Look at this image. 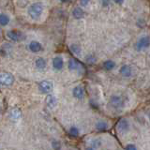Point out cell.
Here are the masks:
<instances>
[{"label":"cell","mask_w":150,"mask_h":150,"mask_svg":"<svg viewBox=\"0 0 150 150\" xmlns=\"http://www.w3.org/2000/svg\"><path fill=\"white\" fill-rule=\"evenodd\" d=\"M36 67L40 69H43L46 67V61L44 58L42 57H39L36 59Z\"/></svg>","instance_id":"obj_15"},{"label":"cell","mask_w":150,"mask_h":150,"mask_svg":"<svg viewBox=\"0 0 150 150\" xmlns=\"http://www.w3.org/2000/svg\"><path fill=\"white\" fill-rule=\"evenodd\" d=\"M149 119H150V114H149Z\"/></svg>","instance_id":"obj_29"},{"label":"cell","mask_w":150,"mask_h":150,"mask_svg":"<svg viewBox=\"0 0 150 150\" xmlns=\"http://www.w3.org/2000/svg\"><path fill=\"white\" fill-rule=\"evenodd\" d=\"M7 37L9 40H11L12 41H21L23 40H25V35L23 34L21 31L19 30H11L7 33Z\"/></svg>","instance_id":"obj_3"},{"label":"cell","mask_w":150,"mask_h":150,"mask_svg":"<svg viewBox=\"0 0 150 150\" xmlns=\"http://www.w3.org/2000/svg\"><path fill=\"white\" fill-rule=\"evenodd\" d=\"M64 66V61H63V58L60 57V56H56L53 59V67L54 69H57V70H60L61 69L63 68Z\"/></svg>","instance_id":"obj_8"},{"label":"cell","mask_w":150,"mask_h":150,"mask_svg":"<svg viewBox=\"0 0 150 150\" xmlns=\"http://www.w3.org/2000/svg\"><path fill=\"white\" fill-rule=\"evenodd\" d=\"M69 48H70V51H71L72 53L75 54H81V48H80V46L77 45V44H71Z\"/></svg>","instance_id":"obj_21"},{"label":"cell","mask_w":150,"mask_h":150,"mask_svg":"<svg viewBox=\"0 0 150 150\" xmlns=\"http://www.w3.org/2000/svg\"><path fill=\"white\" fill-rule=\"evenodd\" d=\"M120 73L122 75H124V76L126 77H129L131 75V69L129 66L128 65H124V66H122L121 69H120Z\"/></svg>","instance_id":"obj_14"},{"label":"cell","mask_w":150,"mask_h":150,"mask_svg":"<svg viewBox=\"0 0 150 150\" xmlns=\"http://www.w3.org/2000/svg\"><path fill=\"white\" fill-rule=\"evenodd\" d=\"M90 2V0H80V4H81V6L83 7H86L87 5Z\"/></svg>","instance_id":"obj_24"},{"label":"cell","mask_w":150,"mask_h":150,"mask_svg":"<svg viewBox=\"0 0 150 150\" xmlns=\"http://www.w3.org/2000/svg\"><path fill=\"white\" fill-rule=\"evenodd\" d=\"M11 50V44H4L1 46V49H0V54L2 55H7L9 54V52Z\"/></svg>","instance_id":"obj_17"},{"label":"cell","mask_w":150,"mask_h":150,"mask_svg":"<svg viewBox=\"0 0 150 150\" xmlns=\"http://www.w3.org/2000/svg\"><path fill=\"white\" fill-rule=\"evenodd\" d=\"M87 61H88V63H89V64H94V63H95V61H96V58L94 57V56L90 55V56H89V57L87 58Z\"/></svg>","instance_id":"obj_25"},{"label":"cell","mask_w":150,"mask_h":150,"mask_svg":"<svg viewBox=\"0 0 150 150\" xmlns=\"http://www.w3.org/2000/svg\"><path fill=\"white\" fill-rule=\"evenodd\" d=\"M114 1H115V3H117V4H122V3H123L124 0H114Z\"/></svg>","instance_id":"obj_27"},{"label":"cell","mask_w":150,"mask_h":150,"mask_svg":"<svg viewBox=\"0 0 150 150\" xmlns=\"http://www.w3.org/2000/svg\"><path fill=\"white\" fill-rule=\"evenodd\" d=\"M8 23H9V17L4 13L0 14V25L5 26V25H7Z\"/></svg>","instance_id":"obj_18"},{"label":"cell","mask_w":150,"mask_h":150,"mask_svg":"<svg viewBox=\"0 0 150 150\" xmlns=\"http://www.w3.org/2000/svg\"><path fill=\"white\" fill-rule=\"evenodd\" d=\"M78 66H79V63L77 62L76 60L73 59V58L69 59V69L70 70H76L78 69Z\"/></svg>","instance_id":"obj_19"},{"label":"cell","mask_w":150,"mask_h":150,"mask_svg":"<svg viewBox=\"0 0 150 150\" xmlns=\"http://www.w3.org/2000/svg\"><path fill=\"white\" fill-rule=\"evenodd\" d=\"M96 129L98 131H104L108 129V124L105 121H98L96 124Z\"/></svg>","instance_id":"obj_16"},{"label":"cell","mask_w":150,"mask_h":150,"mask_svg":"<svg viewBox=\"0 0 150 150\" xmlns=\"http://www.w3.org/2000/svg\"><path fill=\"white\" fill-rule=\"evenodd\" d=\"M61 1H62V2H68L69 0H61Z\"/></svg>","instance_id":"obj_28"},{"label":"cell","mask_w":150,"mask_h":150,"mask_svg":"<svg viewBox=\"0 0 150 150\" xmlns=\"http://www.w3.org/2000/svg\"><path fill=\"white\" fill-rule=\"evenodd\" d=\"M129 125L128 121L126 119H121L116 126V129L119 133H124L129 129Z\"/></svg>","instance_id":"obj_6"},{"label":"cell","mask_w":150,"mask_h":150,"mask_svg":"<svg viewBox=\"0 0 150 150\" xmlns=\"http://www.w3.org/2000/svg\"><path fill=\"white\" fill-rule=\"evenodd\" d=\"M69 134L72 136V137H77L79 135V130L76 127H71V128L69 129Z\"/></svg>","instance_id":"obj_22"},{"label":"cell","mask_w":150,"mask_h":150,"mask_svg":"<svg viewBox=\"0 0 150 150\" xmlns=\"http://www.w3.org/2000/svg\"><path fill=\"white\" fill-rule=\"evenodd\" d=\"M126 149H128V150H136V149H137V147H136L135 145H133V144H129V145H127V146H126Z\"/></svg>","instance_id":"obj_26"},{"label":"cell","mask_w":150,"mask_h":150,"mask_svg":"<svg viewBox=\"0 0 150 150\" xmlns=\"http://www.w3.org/2000/svg\"><path fill=\"white\" fill-rule=\"evenodd\" d=\"M72 94L73 96L76 98H79V100H81V98H83L84 96V91H83V88L82 86H76L73 88V91H72Z\"/></svg>","instance_id":"obj_9"},{"label":"cell","mask_w":150,"mask_h":150,"mask_svg":"<svg viewBox=\"0 0 150 150\" xmlns=\"http://www.w3.org/2000/svg\"><path fill=\"white\" fill-rule=\"evenodd\" d=\"M9 116L13 120H17L21 117V111L17 109V108H13V109L9 112Z\"/></svg>","instance_id":"obj_13"},{"label":"cell","mask_w":150,"mask_h":150,"mask_svg":"<svg viewBox=\"0 0 150 150\" xmlns=\"http://www.w3.org/2000/svg\"><path fill=\"white\" fill-rule=\"evenodd\" d=\"M29 49H30V51L33 52V53H38V52L41 51L42 46H41V44L40 43V42L32 41V42H30V44H29Z\"/></svg>","instance_id":"obj_11"},{"label":"cell","mask_w":150,"mask_h":150,"mask_svg":"<svg viewBox=\"0 0 150 150\" xmlns=\"http://www.w3.org/2000/svg\"><path fill=\"white\" fill-rule=\"evenodd\" d=\"M115 62H114V61H112V60H107V61H105L104 63H103V68H104L105 69H107V70L112 69L115 68Z\"/></svg>","instance_id":"obj_20"},{"label":"cell","mask_w":150,"mask_h":150,"mask_svg":"<svg viewBox=\"0 0 150 150\" xmlns=\"http://www.w3.org/2000/svg\"><path fill=\"white\" fill-rule=\"evenodd\" d=\"M149 46H150V38L148 36H145L141 38L137 41V43H136V49L138 51H142L148 48Z\"/></svg>","instance_id":"obj_4"},{"label":"cell","mask_w":150,"mask_h":150,"mask_svg":"<svg viewBox=\"0 0 150 150\" xmlns=\"http://www.w3.org/2000/svg\"><path fill=\"white\" fill-rule=\"evenodd\" d=\"M110 102H111V105L114 108H115V109L123 107V100H122L120 97H117V96L112 97Z\"/></svg>","instance_id":"obj_7"},{"label":"cell","mask_w":150,"mask_h":150,"mask_svg":"<svg viewBox=\"0 0 150 150\" xmlns=\"http://www.w3.org/2000/svg\"><path fill=\"white\" fill-rule=\"evenodd\" d=\"M42 12H43V5L41 3H34L28 8V14L34 20L39 19Z\"/></svg>","instance_id":"obj_1"},{"label":"cell","mask_w":150,"mask_h":150,"mask_svg":"<svg viewBox=\"0 0 150 150\" xmlns=\"http://www.w3.org/2000/svg\"><path fill=\"white\" fill-rule=\"evenodd\" d=\"M14 83V77L13 75L8 72H2L0 73V84L2 86H11Z\"/></svg>","instance_id":"obj_2"},{"label":"cell","mask_w":150,"mask_h":150,"mask_svg":"<svg viewBox=\"0 0 150 150\" xmlns=\"http://www.w3.org/2000/svg\"><path fill=\"white\" fill-rule=\"evenodd\" d=\"M72 15L75 19H82L84 17V12L81 8H75L72 11Z\"/></svg>","instance_id":"obj_12"},{"label":"cell","mask_w":150,"mask_h":150,"mask_svg":"<svg viewBox=\"0 0 150 150\" xmlns=\"http://www.w3.org/2000/svg\"><path fill=\"white\" fill-rule=\"evenodd\" d=\"M45 102L48 107L50 108H54L56 103H57V100H56V98L53 95H48L46 97V100H45Z\"/></svg>","instance_id":"obj_10"},{"label":"cell","mask_w":150,"mask_h":150,"mask_svg":"<svg viewBox=\"0 0 150 150\" xmlns=\"http://www.w3.org/2000/svg\"><path fill=\"white\" fill-rule=\"evenodd\" d=\"M52 146L54 149H60L61 148V144L58 141H53V143H52Z\"/></svg>","instance_id":"obj_23"},{"label":"cell","mask_w":150,"mask_h":150,"mask_svg":"<svg viewBox=\"0 0 150 150\" xmlns=\"http://www.w3.org/2000/svg\"><path fill=\"white\" fill-rule=\"evenodd\" d=\"M53 87V83L50 81H41L39 84V88L42 93H50Z\"/></svg>","instance_id":"obj_5"}]
</instances>
